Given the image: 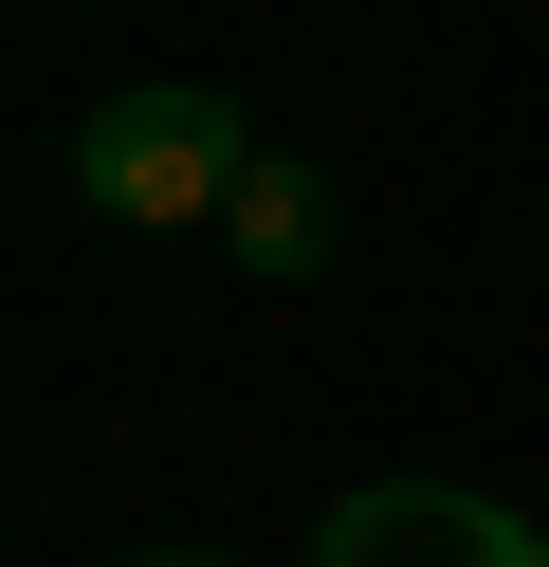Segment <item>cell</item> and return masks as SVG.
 I'll list each match as a JSON object with an SVG mask.
<instances>
[{
	"label": "cell",
	"mask_w": 549,
	"mask_h": 567,
	"mask_svg": "<svg viewBox=\"0 0 549 567\" xmlns=\"http://www.w3.org/2000/svg\"><path fill=\"white\" fill-rule=\"evenodd\" d=\"M238 165H256V111L238 92H110L92 128H73V202L92 220H129V238H165V220H220L238 202Z\"/></svg>",
	"instance_id": "obj_1"
},
{
	"label": "cell",
	"mask_w": 549,
	"mask_h": 567,
	"mask_svg": "<svg viewBox=\"0 0 549 567\" xmlns=\"http://www.w3.org/2000/svg\"><path fill=\"white\" fill-rule=\"evenodd\" d=\"M312 567H549V530L458 494V476H366V494H329Z\"/></svg>",
	"instance_id": "obj_2"
},
{
	"label": "cell",
	"mask_w": 549,
	"mask_h": 567,
	"mask_svg": "<svg viewBox=\"0 0 549 567\" xmlns=\"http://www.w3.org/2000/svg\"><path fill=\"white\" fill-rule=\"evenodd\" d=\"M220 238H238L256 275H329V184H312L293 147H256V165H238V202H220Z\"/></svg>",
	"instance_id": "obj_3"
},
{
	"label": "cell",
	"mask_w": 549,
	"mask_h": 567,
	"mask_svg": "<svg viewBox=\"0 0 549 567\" xmlns=\"http://www.w3.org/2000/svg\"><path fill=\"white\" fill-rule=\"evenodd\" d=\"M129 567H220V549H129Z\"/></svg>",
	"instance_id": "obj_4"
}]
</instances>
